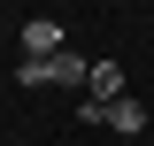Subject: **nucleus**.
Listing matches in <instances>:
<instances>
[{"instance_id": "obj_5", "label": "nucleus", "mask_w": 154, "mask_h": 146, "mask_svg": "<svg viewBox=\"0 0 154 146\" xmlns=\"http://www.w3.org/2000/svg\"><path fill=\"white\" fill-rule=\"evenodd\" d=\"M16 85L23 92H46V62H16Z\"/></svg>"}, {"instance_id": "obj_2", "label": "nucleus", "mask_w": 154, "mask_h": 146, "mask_svg": "<svg viewBox=\"0 0 154 146\" xmlns=\"http://www.w3.org/2000/svg\"><path fill=\"white\" fill-rule=\"evenodd\" d=\"M23 54H31V62L62 54V23H54V16H31V23H23Z\"/></svg>"}, {"instance_id": "obj_1", "label": "nucleus", "mask_w": 154, "mask_h": 146, "mask_svg": "<svg viewBox=\"0 0 154 146\" xmlns=\"http://www.w3.org/2000/svg\"><path fill=\"white\" fill-rule=\"evenodd\" d=\"M85 77H93V62H85V54H69V46H62V54H46V85L85 92Z\"/></svg>"}, {"instance_id": "obj_4", "label": "nucleus", "mask_w": 154, "mask_h": 146, "mask_svg": "<svg viewBox=\"0 0 154 146\" xmlns=\"http://www.w3.org/2000/svg\"><path fill=\"white\" fill-rule=\"evenodd\" d=\"M85 100H123V62H93V77H85Z\"/></svg>"}, {"instance_id": "obj_3", "label": "nucleus", "mask_w": 154, "mask_h": 146, "mask_svg": "<svg viewBox=\"0 0 154 146\" xmlns=\"http://www.w3.org/2000/svg\"><path fill=\"white\" fill-rule=\"evenodd\" d=\"M100 123H108L116 138H139V131H146V108H139L131 92H123V100H108V108H100Z\"/></svg>"}]
</instances>
